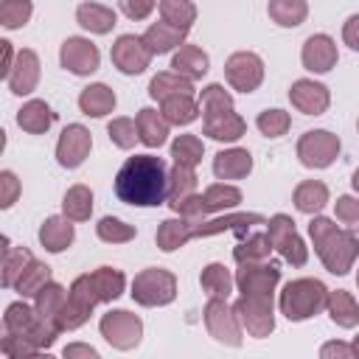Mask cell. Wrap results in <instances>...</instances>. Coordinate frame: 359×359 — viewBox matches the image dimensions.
<instances>
[{"label": "cell", "instance_id": "obj_1", "mask_svg": "<svg viewBox=\"0 0 359 359\" xmlns=\"http://www.w3.org/2000/svg\"><path fill=\"white\" fill-rule=\"evenodd\" d=\"M115 196L135 208H157L168 202V168L163 157H126V163L115 174Z\"/></svg>", "mask_w": 359, "mask_h": 359}, {"label": "cell", "instance_id": "obj_2", "mask_svg": "<svg viewBox=\"0 0 359 359\" xmlns=\"http://www.w3.org/2000/svg\"><path fill=\"white\" fill-rule=\"evenodd\" d=\"M252 224H266V219L261 213H224L219 219H202V222L165 219V222H160L154 241L163 252H174L180 247H185L191 238H208V236H219L224 230H236L238 236H247V230Z\"/></svg>", "mask_w": 359, "mask_h": 359}, {"label": "cell", "instance_id": "obj_3", "mask_svg": "<svg viewBox=\"0 0 359 359\" xmlns=\"http://www.w3.org/2000/svg\"><path fill=\"white\" fill-rule=\"evenodd\" d=\"M309 236L317 258L331 275H348L353 269L359 258V236L353 230L337 227V222L328 216H311Z\"/></svg>", "mask_w": 359, "mask_h": 359}, {"label": "cell", "instance_id": "obj_4", "mask_svg": "<svg viewBox=\"0 0 359 359\" xmlns=\"http://www.w3.org/2000/svg\"><path fill=\"white\" fill-rule=\"evenodd\" d=\"M328 292L331 289L317 278H294L283 286L278 297V309L289 323H303L325 309Z\"/></svg>", "mask_w": 359, "mask_h": 359}, {"label": "cell", "instance_id": "obj_5", "mask_svg": "<svg viewBox=\"0 0 359 359\" xmlns=\"http://www.w3.org/2000/svg\"><path fill=\"white\" fill-rule=\"evenodd\" d=\"M177 297V275L163 266L140 269L132 280V300L137 306H168Z\"/></svg>", "mask_w": 359, "mask_h": 359}, {"label": "cell", "instance_id": "obj_6", "mask_svg": "<svg viewBox=\"0 0 359 359\" xmlns=\"http://www.w3.org/2000/svg\"><path fill=\"white\" fill-rule=\"evenodd\" d=\"M202 317H205L208 334H210L216 342H222V345H227V348H238V345L244 342V328H241V323H238L236 309H233L227 300H222V297H208Z\"/></svg>", "mask_w": 359, "mask_h": 359}, {"label": "cell", "instance_id": "obj_7", "mask_svg": "<svg viewBox=\"0 0 359 359\" xmlns=\"http://www.w3.org/2000/svg\"><path fill=\"white\" fill-rule=\"evenodd\" d=\"M98 331L115 351H132L143 339V320L126 309H109L101 314Z\"/></svg>", "mask_w": 359, "mask_h": 359}, {"label": "cell", "instance_id": "obj_8", "mask_svg": "<svg viewBox=\"0 0 359 359\" xmlns=\"http://www.w3.org/2000/svg\"><path fill=\"white\" fill-rule=\"evenodd\" d=\"M266 227H269V241H272V250L280 252V258L292 266H303L309 261V247L306 241L300 238L297 227H294V219L286 216V213H275L266 219Z\"/></svg>", "mask_w": 359, "mask_h": 359}, {"label": "cell", "instance_id": "obj_9", "mask_svg": "<svg viewBox=\"0 0 359 359\" xmlns=\"http://www.w3.org/2000/svg\"><path fill=\"white\" fill-rule=\"evenodd\" d=\"M339 137L328 129H309L297 140V157L306 168H328L339 157Z\"/></svg>", "mask_w": 359, "mask_h": 359}, {"label": "cell", "instance_id": "obj_10", "mask_svg": "<svg viewBox=\"0 0 359 359\" xmlns=\"http://www.w3.org/2000/svg\"><path fill=\"white\" fill-rule=\"evenodd\" d=\"M233 309L238 314L241 328L250 337L264 339V337H269L275 331V303H272V297H255V294L238 297L233 303Z\"/></svg>", "mask_w": 359, "mask_h": 359}, {"label": "cell", "instance_id": "obj_11", "mask_svg": "<svg viewBox=\"0 0 359 359\" xmlns=\"http://www.w3.org/2000/svg\"><path fill=\"white\" fill-rule=\"evenodd\" d=\"M224 79L238 93H255L264 81V59L252 50H236L224 62Z\"/></svg>", "mask_w": 359, "mask_h": 359}, {"label": "cell", "instance_id": "obj_12", "mask_svg": "<svg viewBox=\"0 0 359 359\" xmlns=\"http://www.w3.org/2000/svg\"><path fill=\"white\" fill-rule=\"evenodd\" d=\"M280 283V269L275 264H238L236 269V286L241 292V297H272L275 289Z\"/></svg>", "mask_w": 359, "mask_h": 359}, {"label": "cell", "instance_id": "obj_13", "mask_svg": "<svg viewBox=\"0 0 359 359\" xmlns=\"http://www.w3.org/2000/svg\"><path fill=\"white\" fill-rule=\"evenodd\" d=\"M59 62L73 76H90L101 65V50L87 36H67L59 48Z\"/></svg>", "mask_w": 359, "mask_h": 359}, {"label": "cell", "instance_id": "obj_14", "mask_svg": "<svg viewBox=\"0 0 359 359\" xmlns=\"http://www.w3.org/2000/svg\"><path fill=\"white\" fill-rule=\"evenodd\" d=\"M109 59H112V65H115L121 73L137 76V73H143V70L149 67L151 50L146 48L143 36H137V34H121V36L112 42Z\"/></svg>", "mask_w": 359, "mask_h": 359}, {"label": "cell", "instance_id": "obj_15", "mask_svg": "<svg viewBox=\"0 0 359 359\" xmlns=\"http://www.w3.org/2000/svg\"><path fill=\"white\" fill-rule=\"evenodd\" d=\"M93 149V135L81 123H67L56 143V163L62 168H79Z\"/></svg>", "mask_w": 359, "mask_h": 359}, {"label": "cell", "instance_id": "obj_16", "mask_svg": "<svg viewBox=\"0 0 359 359\" xmlns=\"http://www.w3.org/2000/svg\"><path fill=\"white\" fill-rule=\"evenodd\" d=\"M289 101L303 115H323L331 104V90L314 79H297L289 87Z\"/></svg>", "mask_w": 359, "mask_h": 359}, {"label": "cell", "instance_id": "obj_17", "mask_svg": "<svg viewBox=\"0 0 359 359\" xmlns=\"http://www.w3.org/2000/svg\"><path fill=\"white\" fill-rule=\"evenodd\" d=\"M300 62L306 70L311 73H328L331 67H337L339 62V50H337V42L328 36V34H311L303 48H300Z\"/></svg>", "mask_w": 359, "mask_h": 359}, {"label": "cell", "instance_id": "obj_18", "mask_svg": "<svg viewBox=\"0 0 359 359\" xmlns=\"http://www.w3.org/2000/svg\"><path fill=\"white\" fill-rule=\"evenodd\" d=\"M6 84L14 95H28V93L36 90V84H39V56H36V50H31V48L17 50V59H14V67L6 79Z\"/></svg>", "mask_w": 359, "mask_h": 359}, {"label": "cell", "instance_id": "obj_19", "mask_svg": "<svg viewBox=\"0 0 359 359\" xmlns=\"http://www.w3.org/2000/svg\"><path fill=\"white\" fill-rule=\"evenodd\" d=\"M250 171H252V154L247 149L233 146V149H222L213 157V174L222 182H227V180H244Z\"/></svg>", "mask_w": 359, "mask_h": 359}, {"label": "cell", "instance_id": "obj_20", "mask_svg": "<svg viewBox=\"0 0 359 359\" xmlns=\"http://www.w3.org/2000/svg\"><path fill=\"white\" fill-rule=\"evenodd\" d=\"M53 121H56V112L42 98H31L17 109V126L28 135H45L53 126Z\"/></svg>", "mask_w": 359, "mask_h": 359}, {"label": "cell", "instance_id": "obj_21", "mask_svg": "<svg viewBox=\"0 0 359 359\" xmlns=\"http://www.w3.org/2000/svg\"><path fill=\"white\" fill-rule=\"evenodd\" d=\"M244 132H247V121L236 109L222 112V115H213V118H202V135H208L210 140L236 143Z\"/></svg>", "mask_w": 359, "mask_h": 359}, {"label": "cell", "instance_id": "obj_22", "mask_svg": "<svg viewBox=\"0 0 359 359\" xmlns=\"http://www.w3.org/2000/svg\"><path fill=\"white\" fill-rule=\"evenodd\" d=\"M73 238H76V230L67 216H48L39 224V244L48 252H65L73 244Z\"/></svg>", "mask_w": 359, "mask_h": 359}, {"label": "cell", "instance_id": "obj_23", "mask_svg": "<svg viewBox=\"0 0 359 359\" xmlns=\"http://www.w3.org/2000/svg\"><path fill=\"white\" fill-rule=\"evenodd\" d=\"M185 36H188V31H182V28H174V25H168V22H151L149 28H146V34H143V42H146V48L151 50V56L154 53H168V50H180L182 45H185Z\"/></svg>", "mask_w": 359, "mask_h": 359}, {"label": "cell", "instance_id": "obj_24", "mask_svg": "<svg viewBox=\"0 0 359 359\" xmlns=\"http://www.w3.org/2000/svg\"><path fill=\"white\" fill-rule=\"evenodd\" d=\"M118 98L112 93V87H107L104 81H95V84H87L81 93H79V109L90 118H104L115 109Z\"/></svg>", "mask_w": 359, "mask_h": 359}, {"label": "cell", "instance_id": "obj_25", "mask_svg": "<svg viewBox=\"0 0 359 359\" xmlns=\"http://www.w3.org/2000/svg\"><path fill=\"white\" fill-rule=\"evenodd\" d=\"M137 123V135H140V143L149 146V149H160L165 140H168V121L163 118L160 109H151V107H143L135 118Z\"/></svg>", "mask_w": 359, "mask_h": 359}, {"label": "cell", "instance_id": "obj_26", "mask_svg": "<svg viewBox=\"0 0 359 359\" xmlns=\"http://www.w3.org/2000/svg\"><path fill=\"white\" fill-rule=\"evenodd\" d=\"M171 67H174V73H180L182 79L199 81V79L208 73L210 59H208V53H205L202 48H196V45H182V48L171 56Z\"/></svg>", "mask_w": 359, "mask_h": 359}, {"label": "cell", "instance_id": "obj_27", "mask_svg": "<svg viewBox=\"0 0 359 359\" xmlns=\"http://www.w3.org/2000/svg\"><path fill=\"white\" fill-rule=\"evenodd\" d=\"M292 202L300 213L306 216H320V210L328 205V185L323 180H303L294 194H292Z\"/></svg>", "mask_w": 359, "mask_h": 359}, {"label": "cell", "instance_id": "obj_28", "mask_svg": "<svg viewBox=\"0 0 359 359\" xmlns=\"http://www.w3.org/2000/svg\"><path fill=\"white\" fill-rule=\"evenodd\" d=\"M325 311L331 317V323H337L339 328H356L359 325V303L351 292L345 289H334L328 292V303Z\"/></svg>", "mask_w": 359, "mask_h": 359}, {"label": "cell", "instance_id": "obj_29", "mask_svg": "<svg viewBox=\"0 0 359 359\" xmlns=\"http://www.w3.org/2000/svg\"><path fill=\"white\" fill-rule=\"evenodd\" d=\"M115 8L104 3H81L76 8V22L90 34H109L115 28Z\"/></svg>", "mask_w": 359, "mask_h": 359}, {"label": "cell", "instance_id": "obj_30", "mask_svg": "<svg viewBox=\"0 0 359 359\" xmlns=\"http://www.w3.org/2000/svg\"><path fill=\"white\" fill-rule=\"evenodd\" d=\"M42 317L36 314L34 306H28L25 300H17V303H8L6 306V314H3V325H6V334H14V337H22L28 339V334L36 328Z\"/></svg>", "mask_w": 359, "mask_h": 359}, {"label": "cell", "instance_id": "obj_31", "mask_svg": "<svg viewBox=\"0 0 359 359\" xmlns=\"http://www.w3.org/2000/svg\"><path fill=\"white\" fill-rule=\"evenodd\" d=\"M149 95L154 101H165V98H174V95H194V81L182 79L174 70H163L149 81Z\"/></svg>", "mask_w": 359, "mask_h": 359}, {"label": "cell", "instance_id": "obj_32", "mask_svg": "<svg viewBox=\"0 0 359 359\" xmlns=\"http://www.w3.org/2000/svg\"><path fill=\"white\" fill-rule=\"evenodd\" d=\"M266 14L280 28H297L309 17V3L306 0H269Z\"/></svg>", "mask_w": 359, "mask_h": 359}, {"label": "cell", "instance_id": "obj_33", "mask_svg": "<svg viewBox=\"0 0 359 359\" xmlns=\"http://www.w3.org/2000/svg\"><path fill=\"white\" fill-rule=\"evenodd\" d=\"M90 278H93V286H95L101 303L118 300V297L123 294V289H126V278H123V272L115 269V266H98V269L90 272Z\"/></svg>", "mask_w": 359, "mask_h": 359}, {"label": "cell", "instance_id": "obj_34", "mask_svg": "<svg viewBox=\"0 0 359 359\" xmlns=\"http://www.w3.org/2000/svg\"><path fill=\"white\" fill-rule=\"evenodd\" d=\"M160 112H163V118L168 121V123H174V126H188V123H194L196 118H199V104L194 101V95H174V98H165V101H160Z\"/></svg>", "mask_w": 359, "mask_h": 359}, {"label": "cell", "instance_id": "obj_35", "mask_svg": "<svg viewBox=\"0 0 359 359\" xmlns=\"http://www.w3.org/2000/svg\"><path fill=\"white\" fill-rule=\"evenodd\" d=\"M62 213L70 222H87L93 216V191L87 185H70L62 199Z\"/></svg>", "mask_w": 359, "mask_h": 359}, {"label": "cell", "instance_id": "obj_36", "mask_svg": "<svg viewBox=\"0 0 359 359\" xmlns=\"http://www.w3.org/2000/svg\"><path fill=\"white\" fill-rule=\"evenodd\" d=\"M199 283H202V289H205L210 297H222V300H227V297H230V292H233L236 278L230 275V269H227L224 264L213 261V264H208V266L202 269Z\"/></svg>", "mask_w": 359, "mask_h": 359}, {"label": "cell", "instance_id": "obj_37", "mask_svg": "<svg viewBox=\"0 0 359 359\" xmlns=\"http://www.w3.org/2000/svg\"><path fill=\"white\" fill-rule=\"evenodd\" d=\"M272 255V241L266 233H250L241 244L233 247L236 264H261Z\"/></svg>", "mask_w": 359, "mask_h": 359}, {"label": "cell", "instance_id": "obj_38", "mask_svg": "<svg viewBox=\"0 0 359 359\" xmlns=\"http://www.w3.org/2000/svg\"><path fill=\"white\" fill-rule=\"evenodd\" d=\"M202 199H205L208 213H224V210H233L241 202V191L230 182H213V185L205 188Z\"/></svg>", "mask_w": 359, "mask_h": 359}, {"label": "cell", "instance_id": "obj_39", "mask_svg": "<svg viewBox=\"0 0 359 359\" xmlns=\"http://www.w3.org/2000/svg\"><path fill=\"white\" fill-rule=\"evenodd\" d=\"M157 11H160L163 22H168L174 28H182V31H191V25L196 20V6L191 0H160Z\"/></svg>", "mask_w": 359, "mask_h": 359}, {"label": "cell", "instance_id": "obj_40", "mask_svg": "<svg viewBox=\"0 0 359 359\" xmlns=\"http://www.w3.org/2000/svg\"><path fill=\"white\" fill-rule=\"evenodd\" d=\"M67 303V289L62 286V283H56V280H50L36 297H34V309H36V314L42 317V320H56V314L62 311V306ZM56 325V323H53Z\"/></svg>", "mask_w": 359, "mask_h": 359}, {"label": "cell", "instance_id": "obj_41", "mask_svg": "<svg viewBox=\"0 0 359 359\" xmlns=\"http://www.w3.org/2000/svg\"><path fill=\"white\" fill-rule=\"evenodd\" d=\"M205 154V143L196 135H177L171 143V157L174 165H185V168H196L202 163Z\"/></svg>", "mask_w": 359, "mask_h": 359}, {"label": "cell", "instance_id": "obj_42", "mask_svg": "<svg viewBox=\"0 0 359 359\" xmlns=\"http://www.w3.org/2000/svg\"><path fill=\"white\" fill-rule=\"evenodd\" d=\"M48 283H50V266L34 258V261L25 266V272L20 275V280H17L14 292H20L22 297H36Z\"/></svg>", "mask_w": 359, "mask_h": 359}, {"label": "cell", "instance_id": "obj_43", "mask_svg": "<svg viewBox=\"0 0 359 359\" xmlns=\"http://www.w3.org/2000/svg\"><path fill=\"white\" fill-rule=\"evenodd\" d=\"M34 261L31 250L28 247H8L6 241V255H3V286L6 289H14L20 275L25 272V266Z\"/></svg>", "mask_w": 359, "mask_h": 359}, {"label": "cell", "instance_id": "obj_44", "mask_svg": "<svg viewBox=\"0 0 359 359\" xmlns=\"http://www.w3.org/2000/svg\"><path fill=\"white\" fill-rule=\"evenodd\" d=\"M196 171L194 168H185V165H174L168 171V202L165 205H174L185 196H194L196 194Z\"/></svg>", "mask_w": 359, "mask_h": 359}, {"label": "cell", "instance_id": "obj_45", "mask_svg": "<svg viewBox=\"0 0 359 359\" xmlns=\"http://www.w3.org/2000/svg\"><path fill=\"white\" fill-rule=\"evenodd\" d=\"M199 109H202V118H213V115L230 112L233 109V95L222 84H208L199 93Z\"/></svg>", "mask_w": 359, "mask_h": 359}, {"label": "cell", "instance_id": "obj_46", "mask_svg": "<svg viewBox=\"0 0 359 359\" xmlns=\"http://www.w3.org/2000/svg\"><path fill=\"white\" fill-rule=\"evenodd\" d=\"M95 236L101 241H107V244H126V241H132L137 236V230H135V224H126L118 216H104L95 224Z\"/></svg>", "mask_w": 359, "mask_h": 359}, {"label": "cell", "instance_id": "obj_47", "mask_svg": "<svg viewBox=\"0 0 359 359\" xmlns=\"http://www.w3.org/2000/svg\"><path fill=\"white\" fill-rule=\"evenodd\" d=\"M34 14V6L28 0H6L0 3V25L14 31V28H22Z\"/></svg>", "mask_w": 359, "mask_h": 359}, {"label": "cell", "instance_id": "obj_48", "mask_svg": "<svg viewBox=\"0 0 359 359\" xmlns=\"http://www.w3.org/2000/svg\"><path fill=\"white\" fill-rule=\"evenodd\" d=\"M255 126L264 137H280L289 132L292 126V115L283 112V109H264L258 118H255Z\"/></svg>", "mask_w": 359, "mask_h": 359}, {"label": "cell", "instance_id": "obj_49", "mask_svg": "<svg viewBox=\"0 0 359 359\" xmlns=\"http://www.w3.org/2000/svg\"><path fill=\"white\" fill-rule=\"evenodd\" d=\"M107 135H109V140H112L118 149H132V146L140 140L137 123H135L132 118H112V121L107 123Z\"/></svg>", "mask_w": 359, "mask_h": 359}, {"label": "cell", "instance_id": "obj_50", "mask_svg": "<svg viewBox=\"0 0 359 359\" xmlns=\"http://www.w3.org/2000/svg\"><path fill=\"white\" fill-rule=\"evenodd\" d=\"M180 219H188V222H202L208 216V208H205V199L202 194H194V196H185L174 205H168Z\"/></svg>", "mask_w": 359, "mask_h": 359}, {"label": "cell", "instance_id": "obj_51", "mask_svg": "<svg viewBox=\"0 0 359 359\" xmlns=\"http://www.w3.org/2000/svg\"><path fill=\"white\" fill-rule=\"evenodd\" d=\"M334 213H337V219L342 222V224H348V227H359V199L356 196H337V202H334Z\"/></svg>", "mask_w": 359, "mask_h": 359}, {"label": "cell", "instance_id": "obj_52", "mask_svg": "<svg viewBox=\"0 0 359 359\" xmlns=\"http://www.w3.org/2000/svg\"><path fill=\"white\" fill-rule=\"evenodd\" d=\"M17 196H20V180H17V174L8 171V168L0 171V208L8 210L17 202Z\"/></svg>", "mask_w": 359, "mask_h": 359}, {"label": "cell", "instance_id": "obj_53", "mask_svg": "<svg viewBox=\"0 0 359 359\" xmlns=\"http://www.w3.org/2000/svg\"><path fill=\"white\" fill-rule=\"evenodd\" d=\"M3 353H6V359H28L31 353H36V348H31L22 337L6 334L3 337Z\"/></svg>", "mask_w": 359, "mask_h": 359}, {"label": "cell", "instance_id": "obj_54", "mask_svg": "<svg viewBox=\"0 0 359 359\" xmlns=\"http://www.w3.org/2000/svg\"><path fill=\"white\" fill-rule=\"evenodd\" d=\"M320 359H356L351 342H342V339H328L320 345Z\"/></svg>", "mask_w": 359, "mask_h": 359}, {"label": "cell", "instance_id": "obj_55", "mask_svg": "<svg viewBox=\"0 0 359 359\" xmlns=\"http://www.w3.org/2000/svg\"><path fill=\"white\" fill-rule=\"evenodd\" d=\"M154 8H157V6H154L151 0H135V3H132V0H121V3H118V11H123L129 20H146Z\"/></svg>", "mask_w": 359, "mask_h": 359}, {"label": "cell", "instance_id": "obj_56", "mask_svg": "<svg viewBox=\"0 0 359 359\" xmlns=\"http://www.w3.org/2000/svg\"><path fill=\"white\" fill-rule=\"evenodd\" d=\"M62 359H101V353L87 342H67L62 351Z\"/></svg>", "mask_w": 359, "mask_h": 359}, {"label": "cell", "instance_id": "obj_57", "mask_svg": "<svg viewBox=\"0 0 359 359\" xmlns=\"http://www.w3.org/2000/svg\"><path fill=\"white\" fill-rule=\"evenodd\" d=\"M342 39L351 50H359V14H351L342 25Z\"/></svg>", "mask_w": 359, "mask_h": 359}, {"label": "cell", "instance_id": "obj_58", "mask_svg": "<svg viewBox=\"0 0 359 359\" xmlns=\"http://www.w3.org/2000/svg\"><path fill=\"white\" fill-rule=\"evenodd\" d=\"M0 48H3V67H0V79L6 81V79H8V73H11V67H14L17 50L11 48V42H8V39H0Z\"/></svg>", "mask_w": 359, "mask_h": 359}, {"label": "cell", "instance_id": "obj_59", "mask_svg": "<svg viewBox=\"0 0 359 359\" xmlns=\"http://www.w3.org/2000/svg\"><path fill=\"white\" fill-rule=\"evenodd\" d=\"M28 359H53V356H50V353H45V351H36V353H31Z\"/></svg>", "mask_w": 359, "mask_h": 359}, {"label": "cell", "instance_id": "obj_60", "mask_svg": "<svg viewBox=\"0 0 359 359\" xmlns=\"http://www.w3.org/2000/svg\"><path fill=\"white\" fill-rule=\"evenodd\" d=\"M351 185H353V191H356V194H359V168H356V171H353V177H351Z\"/></svg>", "mask_w": 359, "mask_h": 359}, {"label": "cell", "instance_id": "obj_61", "mask_svg": "<svg viewBox=\"0 0 359 359\" xmlns=\"http://www.w3.org/2000/svg\"><path fill=\"white\" fill-rule=\"evenodd\" d=\"M351 348H353V353H356V359H359V334L353 337V342H351Z\"/></svg>", "mask_w": 359, "mask_h": 359}, {"label": "cell", "instance_id": "obj_62", "mask_svg": "<svg viewBox=\"0 0 359 359\" xmlns=\"http://www.w3.org/2000/svg\"><path fill=\"white\" fill-rule=\"evenodd\" d=\"M356 286H359V272H356Z\"/></svg>", "mask_w": 359, "mask_h": 359}, {"label": "cell", "instance_id": "obj_63", "mask_svg": "<svg viewBox=\"0 0 359 359\" xmlns=\"http://www.w3.org/2000/svg\"><path fill=\"white\" fill-rule=\"evenodd\" d=\"M356 129H359V123H356Z\"/></svg>", "mask_w": 359, "mask_h": 359}]
</instances>
